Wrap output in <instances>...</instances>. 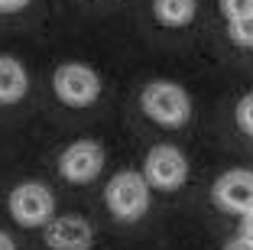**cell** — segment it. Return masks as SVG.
Listing matches in <instances>:
<instances>
[{"instance_id": "obj_12", "label": "cell", "mask_w": 253, "mask_h": 250, "mask_svg": "<svg viewBox=\"0 0 253 250\" xmlns=\"http://www.w3.org/2000/svg\"><path fill=\"white\" fill-rule=\"evenodd\" d=\"M221 13L231 20H240V16H250L253 13V0H221Z\"/></svg>"}, {"instance_id": "obj_14", "label": "cell", "mask_w": 253, "mask_h": 250, "mask_svg": "<svg viewBox=\"0 0 253 250\" xmlns=\"http://www.w3.org/2000/svg\"><path fill=\"white\" fill-rule=\"evenodd\" d=\"M30 3V0H0V13H16Z\"/></svg>"}, {"instance_id": "obj_9", "label": "cell", "mask_w": 253, "mask_h": 250, "mask_svg": "<svg viewBox=\"0 0 253 250\" xmlns=\"http://www.w3.org/2000/svg\"><path fill=\"white\" fill-rule=\"evenodd\" d=\"M30 88V78L23 65L10 55H0V104H16Z\"/></svg>"}, {"instance_id": "obj_13", "label": "cell", "mask_w": 253, "mask_h": 250, "mask_svg": "<svg viewBox=\"0 0 253 250\" xmlns=\"http://www.w3.org/2000/svg\"><path fill=\"white\" fill-rule=\"evenodd\" d=\"M237 124L244 133H253V95H247L244 101L237 104Z\"/></svg>"}, {"instance_id": "obj_15", "label": "cell", "mask_w": 253, "mask_h": 250, "mask_svg": "<svg viewBox=\"0 0 253 250\" xmlns=\"http://www.w3.org/2000/svg\"><path fill=\"white\" fill-rule=\"evenodd\" d=\"M240 237H247V241H253V208L244 214V224H240Z\"/></svg>"}, {"instance_id": "obj_11", "label": "cell", "mask_w": 253, "mask_h": 250, "mask_svg": "<svg viewBox=\"0 0 253 250\" xmlns=\"http://www.w3.org/2000/svg\"><path fill=\"white\" fill-rule=\"evenodd\" d=\"M231 39L237 46H253V13L250 16H240V20H231Z\"/></svg>"}, {"instance_id": "obj_16", "label": "cell", "mask_w": 253, "mask_h": 250, "mask_svg": "<svg viewBox=\"0 0 253 250\" xmlns=\"http://www.w3.org/2000/svg\"><path fill=\"white\" fill-rule=\"evenodd\" d=\"M227 250H253V241H247V237H237V241L227 244Z\"/></svg>"}, {"instance_id": "obj_1", "label": "cell", "mask_w": 253, "mask_h": 250, "mask_svg": "<svg viewBox=\"0 0 253 250\" xmlns=\"http://www.w3.org/2000/svg\"><path fill=\"white\" fill-rule=\"evenodd\" d=\"M140 104L146 110L149 120H156L159 127H182L192 117V101H188L185 88L172 85V81H153L140 95Z\"/></svg>"}, {"instance_id": "obj_3", "label": "cell", "mask_w": 253, "mask_h": 250, "mask_svg": "<svg viewBox=\"0 0 253 250\" xmlns=\"http://www.w3.org/2000/svg\"><path fill=\"white\" fill-rule=\"evenodd\" d=\"M52 91L62 104L68 107H91V104L101 98V78L91 65L82 62H68L59 65L52 75Z\"/></svg>"}, {"instance_id": "obj_6", "label": "cell", "mask_w": 253, "mask_h": 250, "mask_svg": "<svg viewBox=\"0 0 253 250\" xmlns=\"http://www.w3.org/2000/svg\"><path fill=\"white\" fill-rule=\"evenodd\" d=\"M101 169H104V150L94 140H78L72 147H65V153L59 156V172L65 182L75 185L94 182L101 176Z\"/></svg>"}, {"instance_id": "obj_2", "label": "cell", "mask_w": 253, "mask_h": 250, "mask_svg": "<svg viewBox=\"0 0 253 250\" xmlns=\"http://www.w3.org/2000/svg\"><path fill=\"white\" fill-rule=\"evenodd\" d=\"M104 201L114 218L140 221L149 208V182L143 179V172H117L104 189Z\"/></svg>"}, {"instance_id": "obj_5", "label": "cell", "mask_w": 253, "mask_h": 250, "mask_svg": "<svg viewBox=\"0 0 253 250\" xmlns=\"http://www.w3.org/2000/svg\"><path fill=\"white\" fill-rule=\"evenodd\" d=\"M143 179L149 182V189H163V192L179 189L188 179V162L182 156V150L169 147V143L153 147L146 153V162H143Z\"/></svg>"}, {"instance_id": "obj_8", "label": "cell", "mask_w": 253, "mask_h": 250, "mask_svg": "<svg viewBox=\"0 0 253 250\" xmlns=\"http://www.w3.org/2000/svg\"><path fill=\"white\" fill-rule=\"evenodd\" d=\"M91 241H94V231L78 214L52 218L45 224V247L49 250H88Z\"/></svg>"}, {"instance_id": "obj_7", "label": "cell", "mask_w": 253, "mask_h": 250, "mask_svg": "<svg viewBox=\"0 0 253 250\" xmlns=\"http://www.w3.org/2000/svg\"><path fill=\"white\" fill-rule=\"evenodd\" d=\"M211 195H214V205H217V208L247 214V211L253 208V172H247V169H231V172H224V176L214 182Z\"/></svg>"}, {"instance_id": "obj_10", "label": "cell", "mask_w": 253, "mask_h": 250, "mask_svg": "<svg viewBox=\"0 0 253 250\" xmlns=\"http://www.w3.org/2000/svg\"><path fill=\"white\" fill-rule=\"evenodd\" d=\"M153 13L163 26H188L198 13V0H153Z\"/></svg>"}, {"instance_id": "obj_17", "label": "cell", "mask_w": 253, "mask_h": 250, "mask_svg": "<svg viewBox=\"0 0 253 250\" xmlns=\"http://www.w3.org/2000/svg\"><path fill=\"white\" fill-rule=\"evenodd\" d=\"M0 250H16V244H13V241H10V237H7V234H0Z\"/></svg>"}, {"instance_id": "obj_4", "label": "cell", "mask_w": 253, "mask_h": 250, "mask_svg": "<svg viewBox=\"0 0 253 250\" xmlns=\"http://www.w3.org/2000/svg\"><path fill=\"white\" fill-rule=\"evenodd\" d=\"M10 214L20 228H42L52 221V211H55V199L52 192L45 189L42 182H23L10 192Z\"/></svg>"}]
</instances>
